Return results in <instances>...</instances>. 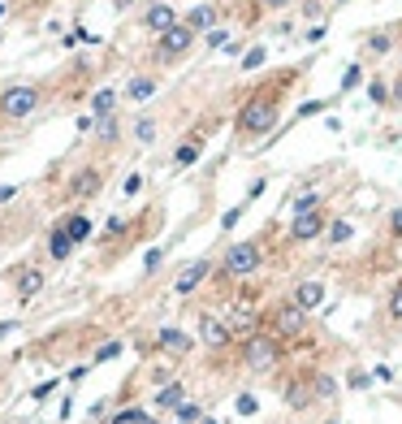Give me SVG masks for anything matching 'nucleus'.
Here are the masks:
<instances>
[{"instance_id":"obj_1","label":"nucleus","mask_w":402,"mask_h":424,"mask_svg":"<svg viewBox=\"0 0 402 424\" xmlns=\"http://www.w3.org/2000/svg\"><path fill=\"white\" fill-rule=\"evenodd\" d=\"M290 83H294V74H282L277 87H260V91L238 109V121H234V126H238L242 139H260V135H268V130L282 121V91H286Z\"/></svg>"},{"instance_id":"obj_2","label":"nucleus","mask_w":402,"mask_h":424,"mask_svg":"<svg viewBox=\"0 0 402 424\" xmlns=\"http://www.w3.org/2000/svg\"><path fill=\"white\" fill-rule=\"evenodd\" d=\"M303 329H307V312L294 308L290 299H286V303H272L264 312V334H272L277 342H298V338H303Z\"/></svg>"},{"instance_id":"obj_3","label":"nucleus","mask_w":402,"mask_h":424,"mask_svg":"<svg viewBox=\"0 0 402 424\" xmlns=\"http://www.w3.org/2000/svg\"><path fill=\"white\" fill-rule=\"evenodd\" d=\"M282 360H286V342H277L272 334H251V338H242V364L251 372H272Z\"/></svg>"},{"instance_id":"obj_4","label":"nucleus","mask_w":402,"mask_h":424,"mask_svg":"<svg viewBox=\"0 0 402 424\" xmlns=\"http://www.w3.org/2000/svg\"><path fill=\"white\" fill-rule=\"evenodd\" d=\"M39 104H43V91L35 83H13V87L0 91V117H9V121L31 117Z\"/></svg>"},{"instance_id":"obj_5","label":"nucleus","mask_w":402,"mask_h":424,"mask_svg":"<svg viewBox=\"0 0 402 424\" xmlns=\"http://www.w3.org/2000/svg\"><path fill=\"white\" fill-rule=\"evenodd\" d=\"M260 264H264V247L256 238H247V242H234L230 252H225L221 273H225V278H251Z\"/></svg>"},{"instance_id":"obj_6","label":"nucleus","mask_w":402,"mask_h":424,"mask_svg":"<svg viewBox=\"0 0 402 424\" xmlns=\"http://www.w3.org/2000/svg\"><path fill=\"white\" fill-rule=\"evenodd\" d=\"M190 43H195V31H190L186 22L178 18L169 31H160V35H156V57H160V61H178V57H186V53H190Z\"/></svg>"},{"instance_id":"obj_7","label":"nucleus","mask_w":402,"mask_h":424,"mask_svg":"<svg viewBox=\"0 0 402 424\" xmlns=\"http://www.w3.org/2000/svg\"><path fill=\"white\" fill-rule=\"evenodd\" d=\"M199 342H204L208 351H225V346H234L230 329H225V320L216 312H199Z\"/></svg>"},{"instance_id":"obj_8","label":"nucleus","mask_w":402,"mask_h":424,"mask_svg":"<svg viewBox=\"0 0 402 424\" xmlns=\"http://www.w3.org/2000/svg\"><path fill=\"white\" fill-rule=\"evenodd\" d=\"M320 234H324V208L294 212V221H290V242H312Z\"/></svg>"},{"instance_id":"obj_9","label":"nucleus","mask_w":402,"mask_h":424,"mask_svg":"<svg viewBox=\"0 0 402 424\" xmlns=\"http://www.w3.org/2000/svg\"><path fill=\"white\" fill-rule=\"evenodd\" d=\"M290 303H294V308H303V312H316V308L324 303V282H320V278L298 282L294 294H290Z\"/></svg>"},{"instance_id":"obj_10","label":"nucleus","mask_w":402,"mask_h":424,"mask_svg":"<svg viewBox=\"0 0 402 424\" xmlns=\"http://www.w3.org/2000/svg\"><path fill=\"white\" fill-rule=\"evenodd\" d=\"M225 329H230V338H251V334H260V316L251 308H234L230 320H225Z\"/></svg>"},{"instance_id":"obj_11","label":"nucleus","mask_w":402,"mask_h":424,"mask_svg":"<svg viewBox=\"0 0 402 424\" xmlns=\"http://www.w3.org/2000/svg\"><path fill=\"white\" fill-rule=\"evenodd\" d=\"M173 22H178V13H173V5H165V0H156V5H147V13H143V27L152 31V35L169 31Z\"/></svg>"},{"instance_id":"obj_12","label":"nucleus","mask_w":402,"mask_h":424,"mask_svg":"<svg viewBox=\"0 0 402 424\" xmlns=\"http://www.w3.org/2000/svg\"><path fill=\"white\" fill-rule=\"evenodd\" d=\"M156 346H160V351H169V355H186L195 342H190V334L173 329V325H165V329H156Z\"/></svg>"},{"instance_id":"obj_13","label":"nucleus","mask_w":402,"mask_h":424,"mask_svg":"<svg viewBox=\"0 0 402 424\" xmlns=\"http://www.w3.org/2000/svg\"><path fill=\"white\" fill-rule=\"evenodd\" d=\"M208 273H212V260H195L190 268H182V278L173 282V290H178V294H190V290H199V282H204Z\"/></svg>"},{"instance_id":"obj_14","label":"nucleus","mask_w":402,"mask_h":424,"mask_svg":"<svg viewBox=\"0 0 402 424\" xmlns=\"http://www.w3.org/2000/svg\"><path fill=\"white\" fill-rule=\"evenodd\" d=\"M43 268H22L18 273V299H22V303H27V299H35L39 290H43Z\"/></svg>"},{"instance_id":"obj_15","label":"nucleus","mask_w":402,"mask_h":424,"mask_svg":"<svg viewBox=\"0 0 402 424\" xmlns=\"http://www.w3.org/2000/svg\"><path fill=\"white\" fill-rule=\"evenodd\" d=\"M48 256H53V260H69V256H74V242H69V234H65V221H57L53 234H48Z\"/></svg>"},{"instance_id":"obj_16","label":"nucleus","mask_w":402,"mask_h":424,"mask_svg":"<svg viewBox=\"0 0 402 424\" xmlns=\"http://www.w3.org/2000/svg\"><path fill=\"white\" fill-rule=\"evenodd\" d=\"M61 221H65V234H69L74 247L91 238V221H87V212H69V217H61Z\"/></svg>"},{"instance_id":"obj_17","label":"nucleus","mask_w":402,"mask_h":424,"mask_svg":"<svg viewBox=\"0 0 402 424\" xmlns=\"http://www.w3.org/2000/svg\"><path fill=\"white\" fill-rule=\"evenodd\" d=\"M286 403L303 411V407L312 403V377H294V381L286 385Z\"/></svg>"},{"instance_id":"obj_18","label":"nucleus","mask_w":402,"mask_h":424,"mask_svg":"<svg viewBox=\"0 0 402 424\" xmlns=\"http://www.w3.org/2000/svg\"><path fill=\"white\" fill-rule=\"evenodd\" d=\"M182 22H186L195 35H199V31H212V27H216V9H212V5H199V9H190Z\"/></svg>"},{"instance_id":"obj_19","label":"nucleus","mask_w":402,"mask_h":424,"mask_svg":"<svg viewBox=\"0 0 402 424\" xmlns=\"http://www.w3.org/2000/svg\"><path fill=\"white\" fill-rule=\"evenodd\" d=\"M182 394H186V385H182V381H169V385L156 394V407H160V411H173V407L182 403Z\"/></svg>"},{"instance_id":"obj_20","label":"nucleus","mask_w":402,"mask_h":424,"mask_svg":"<svg viewBox=\"0 0 402 424\" xmlns=\"http://www.w3.org/2000/svg\"><path fill=\"white\" fill-rule=\"evenodd\" d=\"M199 152H204V135H190V139L178 147V156H173V160H178V165L186 169V165H195V160H199Z\"/></svg>"},{"instance_id":"obj_21","label":"nucleus","mask_w":402,"mask_h":424,"mask_svg":"<svg viewBox=\"0 0 402 424\" xmlns=\"http://www.w3.org/2000/svg\"><path fill=\"white\" fill-rule=\"evenodd\" d=\"M125 95H130V100H152V95H156V78H147V74H139V78H130Z\"/></svg>"},{"instance_id":"obj_22","label":"nucleus","mask_w":402,"mask_h":424,"mask_svg":"<svg viewBox=\"0 0 402 424\" xmlns=\"http://www.w3.org/2000/svg\"><path fill=\"white\" fill-rule=\"evenodd\" d=\"M91 109H95V117H109V113L117 109V91H113V87H104V91H95V100H91Z\"/></svg>"},{"instance_id":"obj_23","label":"nucleus","mask_w":402,"mask_h":424,"mask_svg":"<svg viewBox=\"0 0 402 424\" xmlns=\"http://www.w3.org/2000/svg\"><path fill=\"white\" fill-rule=\"evenodd\" d=\"M99 191V173L95 169H83L78 178H74V195H95Z\"/></svg>"},{"instance_id":"obj_24","label":"nucleus","mask_w":402,"mask_h":424,"mask_svg":"<svg viewBox=\"0 0 402 424\" xmlns=\"http://www.w3.org/2000/svg\"><path fill=\"white\" fill-rule=\"evenodd\" d=\"M95 135H99V143H117V135H121L117 117H113V113H109V117H99V121H95Z\"/></svg>"},{"instance_id":"obj_25","label":"nucleus","mask_w":402,"mask_h":424,"mask_svg":"<svg viewBox=\"0 0 402 424\" xmlns=\"http://www.w3.org/2000/svg\"><path fill=\"white\" fill-rule=\"evenodd\" d=\"M173 411H178V424H199V420H204V411H199V403H186V398H182V403L173 407Z\"/></svg>"},{"instance_id":"obj_26","label":"nucleus","mask_w":402,"mask_h":424,"mask_svg":"<svg viewBox=\"0 0 402 424\" xmlns=\"http://www.w3.org/2000/svg\"><path fill=\"white\" fill-rule=\"evenodd\" d=\"M134 139H139V143H156V121H152V117H139V121H134Z\"/></svg>"},{"instance_id":"obj_27","label":"nucleus","mask_w":402,"mask_h":424,"mask_svg":"<svg viewBox=\"0 0 402 424\" xmlns=\"http://www.w3.org/2000/svg\"><path fill=\"white\" fill-rule=\"evenodd\" d=\"M389 320H394V325H402V278L389 290Z\"/></svg>"},{"instance_id":"obj_28","label":"nucleus","mask_w":402,"mask_h":424,"mask_svg":"<svg viewBox=\"0 0 402 424\" xmlns=\"http://www.w3.org/2000/svg\"><path fill=\"white\" fill-rule=\"evenodd\" d=\"M350 234H355V230H350V221H333V226H329V242H333V247L350 242Z\"/></svg>"},{"instance_id":"obj_29","label":"nucleus","mask_w":402,"mask_h":424,"mask_svg":"<svg viewBox=\"0 0 402 424\" xmlns=\"http://www.w3.org/2000/svg\"><path fill=\"white\" fill-rule=\"evenodd\" d=\"M113 355H121V342H117V338H109V342H99V351H95V364H109Z\"/></svg>"},{"instance_id":"obj_30","label":"nucleus","mask_w":402,"mask_h":424,"mask_svg":"<svg viewBox=\"0 0 402 424\" xmlns=\"http://www.w3.org/2000/svg\"><path fill=\"white\" fill-rule=\"evenodd\" d=\"M143 416H147V411H143V407H121V411H117V416H113V424H139V420H143Z\"/></svg>"},{"instance_id":"obj_31","label":"nucleus","mask_w":402,"mask_h":424,"mask_svg":"<svg viewBox=\"0 0 402 424\" xmlns=\"http://www.w3.org/2000/svg\"><path fill=\"white\" fill-rule=\"evenodd\" d=\"M264 57H268L264 48H251V53L242 57V69H260V65H264Z\"/></svg>"},{"instance_id":"obj_32","label":"nucleus","mask_w":402,"mask_h":424,"mask_svg":"<svg viewBox=\"0 0 402 424\" xmlns=\"http://www.w3.org/2000/svg\"><path fill=\"white\" fill-rule=\"evenodd\" d=\"M389 238H394V242H402V208H394V212H389Z\"/></svg>"},{"instance_id":"obj_33","label":"nucleus","mask_w":402,"mask_h":424,"mask_svg":"<svg viewBox=\"0 0 402 424\" xmlns=\"http://www.w3.org/2000/svg\"><path fill=\"white\" fill-rule=\"evenodd\" d=\"M57 385H61V381H43V385H35V390H31V398H39V403H43L48 394H57Z\"/></svg>"},{"instance_id":"obj_34","label":"nucleus","mask_w":402,"mask_h":424,"mask_svg":"<svg viewBox=\"0 0 402 424\" xmlns=\"http://www.w3.org/2000/svg\"><path fill=\"white\" fill-rule=\"evenodd\" d=\"M238 217H242V204H238V208H230V212L221 217V230H234V226H238Z\"/></svg>"},{"instance_id":"obj_35","label":"nucleus","mask_w":402,"mask_h":424,"mask_svg":"<svg viewBox=\"0 0 402 424\" xmlns=\"http://www.w3.org/2000/svg\"><path fill=\"white\" fill-rule=\"evenodd\" d=\"M238 411H242V416H256V398H251V394H238Z\"/></svg>"},{"instance_id":"obj_36","label":"nucleus","mask_w":402,"mask_h":424,"mask_svg":"<svg viewBox=\"0 0 402 424\" xmlns=\"http://www.w3.org/2000/svg\"><path fill=\"white\" fill-rule=\"evenodd\" d=\"M368 48H372V53H385V48H389V35H372Z\"/></svg>"},{"instance_id":"obj_37","label":"nucleus","mask_w":402,"mask_h":424,"mask_svg":"<svg viewBox=\"0 0 402 424\" xmlns=\"http://www.w3.org/2000/svg\"><path fill=\"white\" fill-rule=\"evenodd\" d=\"M368 91H372V100H376V104H385V100H389V91H385V83H372Z\"/></svg>"},{"instance_id":"obj_38","label":"nucleus","mask_w":402,"mask_h":424,"mask_svg":"<svg viewBox=\"0 0 402 424\" xmlns=\"http://www.w3.org/2000/svg\"><path fill=\"white\" fill-rule=\"evenodd\" d=\"M225 39H230V35H225V31H221V27H212V31H208V43H212V48H221V43H225Z\"/></svg>"},{"instance_id":"obj_39","label":"nucleus","mask_w":402,"mask_h":424,"mask_svg":"<svg viewBox=\"0 0 402 424\" xmlns=\"http://www.w3.org/2000/svg\"><path fill=\"white\" fill-rule=\"evenodd\" d=\"M260 9H286V5H294V0H256Z\"/></svg>"},{"instance_id":"obj_40","label":"nucleus","mask_w":402,"mask_h":424,"mask_svg":"<svg viewBox=\"0 0 402 424\" xmlns=\"http://www.w3.org/2000/svg\"><path fill=\"white\" fill-rule=\"evenodd\" d=\"M160 260H165V252H160V247H156V252H147V256H143V264H147V268H156Z\"/></svg>"},{"instance_id":"obj_41","label":"nucleus","mask_w":402,"mask_h":424,"mask_svg":"<svg viewBox=\"0 0 402 424\" xmlns=\"http://www.w3.org/2000/svg\"><path fill=\"white\" fill-rule=\"evenodd\" d=\"M355 83H359V65H355V69H350L346 78H342V91H350V87H355Z\"/></svg>"},{"instance_id":"obj_42","label":"nucleus","mask_w":402,"mask_h":424,"mask_svg":"<svg viewBox=\"0 0 402 424\" xmlns=\"http://www.w3.org/2000/svg\"><path fill=\"white\" fill-rule=\"evenodd\" d=\"M143 186V178H139V173H130V178H125V195H134Z\"/></svg>"},{"instance_id":"obj_43","label":"nucleus","mask_w":402,"mask_h":424,"mask_svg":"<svg viewBox=\"0 0 402 424\" xmlns=\"http://www.w3.org/2000/svg\"><path fill=\"white\" fill-rule=\"evenodd\" d=\"M9 199H18V186H0V204H9Z\"/></svg>"},{"instance_id":"obj_44","label":"nucleus","mask_w":402,"mask_h":424,"mask_svg":"<svg viewBox=\"0 0 402 424\" xmlns=\"http://www.w3.org/2000/svg\"><path fill=\"white\" fill-rule=\"evenodd\" d=\"M13 329H18V320H0V338H9Z\"/></svg>"},{"instance_id":"obj_45","label":"nucleus","mask_w":402,"mask_h":424,"mask_svg":"<svg viewBox=\"0 0 402 424\" xmlns=\"http://www.w3.org/2000/svg\"><path fill=\"white\" fill-rule=\"evenodd\" d=\"M394 100H398V104H402V78H398V87H394Z\"/></svg>"},{"instance_id":"obj_46","label":"nucleus","mask_w":402,"mask_h":424,"mask_svg":"<svg viewBox=\"0 0 402 424\" xmlns=\"http://www.w3.org/2000/svg\"><path fill=\"white\" fill-rule=\"evenodd\" d=\"M139 424H160V420H156V416H143V420H139Z\"/></svg>"},{"instance_id":"obj_47","label":"nucleus","mask_w":402,"mask_h":424,"mask_svg":"<svg viewBox=\"0 0 402 424\" xmlns=\"http://www.w3.org/2000/svg\"><path fill=\"white\" fill-rule=\"evenodd\" d=\"M147 5H156V0H147Z\"/></svg>"},{"instance_id":"obj_48","label":"nucleus","mask_w":402,"mask_h":424,"mask_svg":"<svg viewBox=\"0 0 402 424\" xmlns=\"http://www.w3.org/2000/svg\"><path fill=\"white\" fill-rule=\"evenodd\" d=\"M338 5H342V0H338Z\"/></svg>"}]
</instances>
